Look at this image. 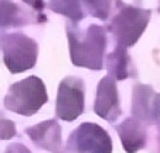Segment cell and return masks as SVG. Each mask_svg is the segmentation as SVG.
I'll return each mask as SVG.
<instances>
[{
    "instance_id": "obj_2",
    "label": "cell",
    "mask_w": 160,
    "mask_h": 153,
    "mask_svg": "<svg viewBox=\"0 0 160 153\" xmlns=\"http://www.w3.org/2000/svg\"><path fill=\"white\" fill-rule=\"evenodd\" d=\"M70 41H72V59L77 66H86L90 69L102 67L105 32L101 26H90L83 41H80L76 35H70Z\"/></svg>"
},
{
    "instance_id": "obj_13",
    "label": "cell",
    "mask_w": 160,
    "mask_h": 153,
    "mask_svg": "<svg viewBox=\"0 0 160 153\" xmlns=\"http://www.w3.org/2000/svg\"><path fill=\"white\" fill-rule=\"evenodd\" d=\"M8 153H10V150H9V152H8Z\"/></svg>"
},
{
    "instance_id": "obj_9",
    "label": "cell",
    "mask_w": 160,
    "mask_h": 153,
    "mask_svg": "<svg viewBox=\"0 0 160 153\" xmlns=\"http://www.w3.org/2000/svg\"><path fill=\"white\" fill-rule=\"evenodd\" d=\"M118 133L121 134L122 145H124L127 152L134 153L135 150H138L144 145L143 130L135 120L130 118L125 123H122L121 127H118Z\"/></svg>"
},
{
    "instance_id": "obj_4",
    "label": "cell",
    "mask_w": 160,
    "mask_h": 153,
    "mask_svg": "<svg viewBox=\"0 0 160 153\" xmlns=\"http://www.w3.org/2000/svg\"><path fill=\"white\" fill-rule=\"evenodd\" d=\"M83 83L76 77H68L60 85L57 98V115L66 121L77 118L84 108Z\"/></svg>"
},
{
    "instance_id": "obj_5",
    "label": "cell",
    "mask_w": 160,
    "mask_h": 153,
    "mask_svg": "<svg viewBox=\"0 0 160 153\" xmlns=\"http://www.w3.org/2000/svg\"><path fill=\"white\" fill-rule=\"evenodd\" d=\"M148 21V12L134 8H125L119 12L112 23L117 38L124 45H131L138 39Z\"/></svg>"
},
{
    "instance_id": "obj_8",
    "label": "cell",
    "mask_w": 160,
    "mask_h": 153,
    "mask_svg": "<svg viewBox=\"0 0 160 153\" xmlns=\"http://www.w3.org/2000/svg\"><path fill=\"white\" fill-rule=\"evenodd\" d=\"M60 128L55 121H47L35 128H31L29 136L35 140L37 145H41L42 147H45L48 150H54L57 146L60 145Z\"/></svg>"
},
{
    "instance_id": "obj_7",
    "label": "cell",
    "mask_w": 160,
    "mask_h": 153,
    "mask_svg": "<svg viewBox=\"0 0 160 153\" xmlns=\"http://www.w3.org/2000/svg\"><path fill=\"white\" fill-rule=\"evenodd\" d=\"M95 111L102 118L114 121L119 114V104H118V92L117 86L111 77H105L99 85L98 89V98L95 104Z\"/></svg>"
},
{
    "instance_id": "obj_3",
    "label": "cell",
    "mask_w": 160,
    "mask_h": 153,
    "mask_svg": "<svg viewBox=\"0 0 160 153\" xmlns=\"http://www.w3.org/2000/svg\"><path fill=\"white\" fill-rule=\"evenodd\" d=\"M4 63L13 73L31 69L37 60V44L25 35H8L2 39Z\"/></svg>"
},
{
    "instance_id": "obj_6",
    "label": "cell",
    "mask_w": 160,
    "mask_h": 153,
    "mask_svg": "<svg viewBox=\"0 0 160 153\" xmlns=\"http://www.w3.org/2000/svg\"><path fill=\"white\" fill-rule=\"evenodd\" d=\"M80 153H111V139L99 125L82 124L70 137Z\"/></svg>"
},
{
    "instance_id": "obj_1",
    "label": "cell",
    "mask_w": 160,
    "mask_h": 153,
    "mask_svg": "<svg viewBox=\"0 0 160 153\" xmlns=\"http://www.w3.org/2000/svg\"><path fill=\"white\" fill-rule=\"evenodd\" d=\"M47 102L45 88L38 77H28L25 80L13 85L4 99L9 110L23 115H32Z\"/></svg>"
},
{
    "instance_id": "obj_10",
    "label": "cell",
    "mask_w": 160,
    "mask_h": 153,
    "mask_svg": "<svg viewBox=\"0 0 160 153\" xmlns=\"http://www.w3.org/2000/svg\"><path fill=\"white\" fill-rule=\"evenodd\" d=\"M57 3L60 4L58 8L54 9L57 12L64 13V15H67L73 19H80L83 16L82 9H80V0H52L51 6H55Z\"/></svg>"
},
{
    "instance_id": "obj_11",
    "label": "cell",
    "mask_w": 160,
    "mask_h": 153,
    "mask_svg": "<svg viewBox=\"0 0 160 153\" xmlns=\"http://www.w3.org/2000/svg\"><path fill=\"white\" fill-rule=\"evenodd\" d=\"M95 16L105 19L109 10V0H86Z\"/></svg>"
},
{
    "instance_id": "obj_12",
    "label": "cell",
    "mask_w": 160,
    "mask_h": 153,
    "mask_svg": "<svg viewBox=\"0 0 160 153\" xmlns=\"http://www.w3.org/2000/svg\"><path fill=\"white\" fill-rule=\"evenodd\" d=\"M26 3H29V4H32L35 9H38V10H41L42 8H44V2L42 0H25Z\"/></svg>"
}]
</instances>
